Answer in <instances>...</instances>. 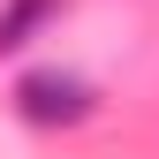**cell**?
Wrapping results in <instances>:
<instances>
[{"label":"cell","instance_id":"1","mask_svg":"<svg viewBox=\"0 0 159 159\" xmlns=\"http://www.w3.org/2000/svg\"><path fill=\"white\" fill-rule=\"evenodd\" d=\"M15 106H23V121L38 129H68L91 114V84L84 76H61V68H30L23 84H15Z\"/></svg>","mask_w":159,"mask_h":159},{"label":"cell","instance_id":"2","mask_svg":"<svg viewBox=\"0 0 159 159\" xmlns=\"http://www.w3.org/2000/svg\"><path fill=\"white\" fill-rule=\"evenodd\" d=\"M46 15H53V0H8V15H0V53H15Z\"/></svg>","mask_w":159,"mask_h":159}]
</instances>
